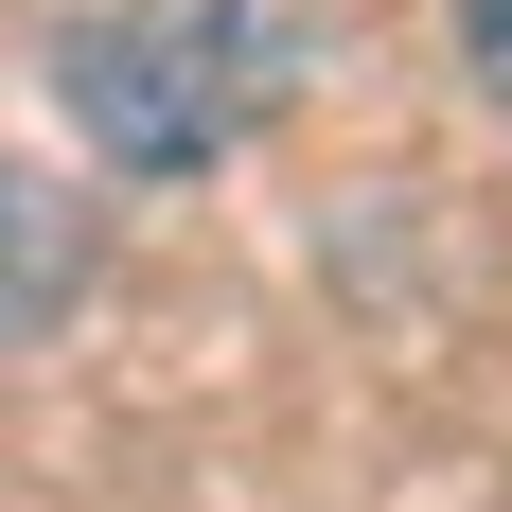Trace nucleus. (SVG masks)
<instances>
[{"label":"nucleus","instance_id":"obj_1","mask_svg":"<svg viewBox=\"0 0 512 512\" xmlns=\"http://www.w3.org/2000/svg\"><path fill=\"white\" fill-rule=\"evenodd\" d=\"M53 89H71V142L124 159V177H195L265 124L283 89V36L265 0H89L53 36Z\"/></svg>","mask_w":512,"mask_h":512},{"label":"nucleus","instance_id":"obj_2","mask_svg":"<svg viewBox=\"0 0 512 512\" xmlns=\"http://www.w3.org/2000/svg\"><path fill=\"white\" fill-rule=\"evenodd\" d=\"M460 36H477V71H495V106H512V0H460Z\"/></svg>","mask_w":512,"mask_h":512}]
</instances>
